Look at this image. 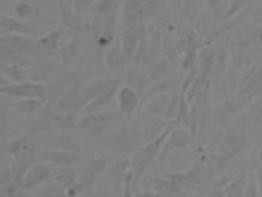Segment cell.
<instances>
[{"instance_id": "8992f818", "label": "cell", "mask_w": 262, "mask_h": 197, "mask_svg": "<svg viewBox=\"0 0 262 197\" xmlns=\"http://www.w3.org/2000/svg\"><path fill=\"white\" fill-rule=\"evenodd\" d=\"M194 142V134L184 125H177L173 127V130L170 132V135L167 137L165 145L160 151L159 156V163L160 166L165 165V162L167 160V157L172 155L175 150L178 148H184V147H188V145H193Z\"/></svg>"}, {"instance_id": "5b68a950", "label": "cell", "mask_w": 262, "mask_h": 197, "mask_svg": "<svg viewBox=\"0 0 262 197\" xmlns=\"http://www.w3.org/2000/svg\"><path fill=\"white\" fill-rule=\"evenodd\" d=\"M0 94L9 98H36L48 102V86L40 82H21V83H3Z\"/></svg>"}, {"instance_id": "83f0119b", "label": "cell", "mask_w": 262, "mask_h": 197, "mask_svg": "<svg viewBox=\"0 0 262 197\" xmlns=\"http://www.w3.org/2000/svg\"><path fill=\"white\" fill-rule=\"evenodd\" d=\"M34 197H69V194L62 185H59L54 180H51L40 187H37V191H36Z\"/></svg>"}, {"instance_id": "7402d4cb", "label": "cell", "mask_w": 262, "mask_h": 197, "mask_svg": "<svg viewBox=\"0 0 262 197\" xmlns=\"http://www.w3.org/2000/svg\"><path fill=\"white\" fill-rule=\"evenodd\" d=\"M46 105V101H41V99L36 98H27V99H19V101H15L11 104H6L3 105L5 110H15V112L21 113L24 116H36L45 108Z\"/></svg>"}, {"instance_id": "e575fe53", "label": "cell", "mask_w": 262, "mask_h": 197, "mask_svg": "<svg viewBox=\"0 0 262 197\" xmlns=\"http://www.w3.org/2000/svg\"><path fill=\"white\" fill-rule=\"evenodd\" d=\"M250 117H252L255 126L262 127V94L255 99V102L250 108Z\"/></svg>"}, {"instance_id": "d6986e66", "label": "cell", "mask_w": 262, "mask_h": 197, "mask_svg": "<svg viewBox=\"0 0 262 197\" xmlns=\"http://www.w3.org/2000/svg\"><path fill=\"white\" fill-rule=\"evenodd\" d=\"M170 99H172V92L162 94V95L150 98L147 105H145V108H142V117H151V116L166 117L167 112H169Z\"/></svg>"}, {"instance_id": "e0dca14e", "label": "cell", "mask_w": 262, "mask_h": 197, "mask_svg": "<svg viewBox=\"0 0 262 197\" xmlns=\"http://www.w3.org/2000/svg\"><path fill=\"white\" fill-rule=\"evenodd\" d=\"M124 82H126V86H130L132 89H135L141 97H145V94L151 84L147 73H145V69L135 67V65H129L126 69Z\"/></svg>"}, {"instance_id": "2e32d148", "label": "cell", "mask_w": 262, "mask_h": 197, "mask_svg": "<svg viewBox=\"0 0 262 197\" xmlns=\"http://www.w3.org/2000/svg\"><path fill=\"white\" fill-rule=\"evenodd\" d=\"M67 31H69V30L66 27L58 26V27L54 28L52 31H49V33H46V34H43L41 37H39V39H37V46H39L41 54L48 56L55 55L56 51L62 46V45H61V40H62V37L66 36Z\"/></svg>"}, {"instance_id": "cb8c5ba5", "label": "cell", "mask_w": 262, "mask_h": 197, "mask_svg": "<svg viewBox=\"0 0 262 197\" xmlns=\"http://www.w3.org/2000/svg\"><path fill=\"white\" fill-rule=\"evenodd\" d=\"M145 73L151 83L162 82L169 76V59L167 58H152L145 67Z\"/></svg>"}, {"instance_id": "ba28073f", "label": "cell", "mask_w": 262, "mask_h": 197, "mask_svg": "<svg viewBox=\"0 0 262 197\" xmlns=\"http://www.w3.org/2000/svg\"><path fill=\"white\" fill-rule=\"evenodd\" d=\"M39 159L43 163L49 165L51 168H67L76 166L84 162L83 156L77 155L70 150H43L39 151Z\"/></svg>"}, {"instance_id": "5bb4252c", "label": "cell", "mask_w": 262, "mask_h": 197, "mask_svg": "<svg viewBox=\"0 0 262 197\" xmlns=\"http://www.w3.org/2000/svg\"><path fill=\"white\" fill-rule=\"evenodd\" d=\"M52 170H54V168H51L46 163H36L26 173L23 184H21V188L23 190H33V188H37L45 183L51 181L52 180Z\"/></svg>"}, {"instance_id": "1f68e13d", "label": "cell", "mask_w": 262, "mask_h": 197, "mask_svg": "<svg viewBox=\"0 0 262 197\" xmlns=\"http://www.w3.org/2000/svg\"><path fill=\"white\" fill-rule=\"evenodd\" d=\"M245 183L246 181V172L240 173L233 183H230L225 188V197H245Z\"/></svg>"}, {"instance_id": "ffe728a7", "label": "cell", "mask_w": 262, "mask_h": 197, "mask_svg": "<svg viewBox=\"0 0 262 197\" xmlns=\"http://www.w3.org/2000/svg\"><path fill=\"white\" fill-rule=\"evenodd\" d=\"M104 54H105L104 55L105 65L113 73H122V71H126V69L129 67V64H127V61L123 55L120 43H114Z\"/></svg>"}, {"instance_id": "52a82bcc", "label": "cell", "mask_w": 262, "mask_h": 197, "mask_svg": "<svg viewBox=\"0 0 262 197\" xmlns=\"http://www.w3.org/2000/svg\"><path fill=\"white\" fill-rule=\"evenodd\" d=\"M145 0H122L119 8L120 27L141 26L145 21Z\"/></svg>"}, {"instance_id": "836d02e7", "label": "cell", "mask_w": 262, "mask_h": 197, "mask_svg": "<svg viewBox=\"0 0 262 197\" xmlns=\"http://www.w3.org/2000/svg\"><path fill=\"white\" fill-rule=\"evenodd\" d=\"M197 59H199V51H185L181 58V69L184 71H191L197 67Z\"/></svg>"}, {"instance_id": "44dd1931", "label": "cell", "mask_w": 262, "mask_h": 197, "mask_svg": "<svg viewBox=\"0 0 262 197\" xmlns=\"http://www.w3.org/2000/svg\"><path fill=\"white\" fill-rule=\"evenodd\" d=\"M0 27H2V31L12 33V34H19V36H31V34H34V28L31 27L30 24H27L26 21L18 19L14 15H2Z\"/></svg>"}, {"instance_id": "277c9868", "label": "cell", "mask_w": 262, "mask_h": 197, "mask_svg": "<svg viewBox=\"0 0 262 197\" xmlns=\"http://www.w3.org/2000/svg\"><path fill=\"white\" fill-rule=\"evenodd\" d=\"M111 151H119V153H130L135 148H141L145 144L144 130H139L137 126H126L122 129H117L110 138Z\"/></svg>"}, {"instance_id": "3957f363", "label": "cell", "mask_w": 262, "mask_h": 197, "mask_svg": "<svg viewBox=\"0 0 262 197\" xmlns=\"http://www.w3.org/2000/svg\"><path fill=\"white\" fill-rule=\"evenodd\" d=\"M122 114L113 112H94L82 114L77 123V129H80L88 137H98L105 134L113 123L119 122Z\"/></svg>"}, {"instance_id": "8fae6325", "label": "cell", "mask_w": 262, "mask_h": 197, "mask_svg": "<svg viewBox=\"0 0 262 197\" xmlns=\"http://www.w3.org/2000/svg\"><path fill=\"white\" fill-rule=\"evenodd\" d=\"M144 28H145L144 24L134 26V27H122V31H120V46H122L123 55L129 65L132 64V59H134L135 52L138 49L139 39H141V34H142Z\"/></svg>"}, {"instance_id": "9c48e42d", "label": "cell", "mask_w": 262, "mask_h": 197, "mask_svg": "<svg viewBox=\"0 0 262 197\" xmlns=\"http://www.w3.org/2000/svg\"><path fill=\"white\" fill-rule=\"evenodd\" d=\"M58 12H59V26L66 27L70 33L79 34L84 28V18L77 9L67 0H58Z\"/></svg>"}, {"instance_id": "484cf974", "label": "cell", "mask_w": 262, "mask_h": 197, "mask_svg": "<svg viewBox=\"0 0 262 197\" xmlns=\"http://www.w3.org/2000/svg\"><path fill=\"white\" fill-rule=\"evenodd\" d=\"M52 180L62 185L66 190L73 187L74 184H77L76 180V169L73 166H67V168H54L52 170Z\"/></svg>"}, {"instance_id": "6da1fadb", "label": "cell", "mask_w": 262, "mask_h": 197, "mask_svg": "<svg viewBox=\"0 0 262 197\" xmlns=\"http://www.w3.org/2000/svg\"><path fill=\"white\" fill-rule=\"evenodd\" d=\"M178 125V120H172L170 125L166 127L165 130L151 142L144 144L141 148L137 150V153L130 159V169L134 172V181L135 185L141 181V178H144V173L148 170L152 163L156 162V159H159L160 151L165 145L167 137L170 135V132L173 130V127Z\"/></svg>"}, {"instance_id": "ab89813d", "label": "cell", "mask_w": 262, "mask_h": 197, "mask_svg": "<svg viewBox=\"0 0 262 197\" xmlns=\"http://www.w3.org/2000/svg\"><path fill=\"white\" fill-rule=\"evenodd\" d=\"M119 2H122V0H119Z\"/></svg>"}, {"instance_id": "ac0fdd59", "label": "cell", "mask_w": 262, "mask_h": 197, "mask_svg": "<svg viewBox=\"0 0 262 197\" xmlns=\"http://www.w3.org/2000/svg\"><path fill=\"white\" fill-rule=\"evenodd\" d=\"M80 49H82V37H80V34H73L67 42L62 43V46L56 51V54L52 58L58 64L69 65L77 58Z\"/></svg>"}, {"instance_id": "f35d334b", "label": "cell", "mask_w": 262, "mask_h": 197, "mask_svg": "<svg viewBox=\"0 0 262 197\" xmlns=\"http://www.w3.org/2000/svg\"><path fill=\"white\" fill-rule=\"evenodd\" d=\"M14 3H21V2H30V3H36V0H12Z\"/></svg>"}, {"instance_id": "74e56055", "label": "cell", "mask_w": 262, "mask_h": 197, "mask_svg": "<svg viewBox=\"0 0 262 197\" xmlns=\"http://www.w3.org/2000/svg\"><path fill=\"white\" fill-rule=\"evenodd\" d=\"M165 194L163 193H159V191H154V190H151V191H147V193H138L137 194V197H163Z\"/></svg>"}, {"instance_id": "603a6c76", "label": "cell", "mask_w": 262, "mask_h": 197, "mask_svg": "<svg viewBox=\"0 0 262 197\" xmlns=\"http://www.w3.org/2000/svg\"><path fill=\"white\" fill-rule=\"evenodd\" d=\"M172 120H167L166 117L160 116H151V117H144V137H145V144L156 140L166 127L170 125Z\"/></svg>"}, {"instance_id": "f1b7e54d", "label": "cell", "mask_w": 262, "mask_h": 197, "mask_svg": "<svg viewBox=\"0 0 262 197\" xmlns=\"http://www.w3.org/2000/svg\"><path fill=\"white\" fill-rule=\"evenodd\" d=\"M37 14H39V8L36 3L21 2V3H14V6H12V15L16 16L18 19H23V21H26V19Z\"/></svg>"}, {"instance_id": "30bf717a", "label": "cell", "mask_w": 262, "mask_h": 197, "mask_svg": "<svg viewBox=\"0 0 262 197\" xmlns=\"http://www.w3.org/2000/svg\"><path fill=\"white\" fill-rule=\"evenodd\" d=\"M242 150H243L242 135L237 132H231V134L225 135L221 144L218 145V151H216V156L213 157V160L218 163L220 168H222L225 163H228L231 159H234Z\"/></svg>"}, {"instance_id": "d590c367", "label": "cell", "mask_w": 262, "mask_h": 197, "mask_svg": "<svg viewBox=\"0 0 262 197\" xmlns=\"http://www.w3.org/2000/svg\"><path fill=\"white\" fill-rule=\"evenodd\" d=\"M205 2H206L207 9L213 16V21L216 23V19L220 18V11H221V0H205Z\"/></svg>"}, {"instance_id": "4316f807", "label": "cell", "mask_w": 262, "mask_h": 197, "mask_svg": "<svg viewBox=\"0 0 262 197\" xmlns=\"http://www.w3.org/2000/svg\"><path fill=\"white\" fill-rule=\"evenodd\" d=\"M28 142H30V137L28 135H26V134L24 135H19V137H16L12 141H9L3 147V155L12 156V157L23 155L24 151H27L28 148H30Z\"/></svg>"}, {"instance_id": "4dcf8cb0", "label": "cell", "mask_w": 262, "mask_h": 197, "mask_svg": "<svg viewBox=\"0 0 262 197\" xmlns=\"http://www.w3.org/2000/svg\"><path fill=\"white\" fill-rule=\"evenodd\" d=\"M114 43H116V33L113 27L102 28L97 34V48L101 52H105Z\"/></svg>"}, {"instance_id": "8d00e7d4", "label": "cell", "mask_w": 262, "mask_h": 197, "mask_svg": "<svg viewBox=\"0 0 262 197\" xmlns=\"http://www.w3.org/2000/svg\"><path fill=\"white\" fill-rule=\"evenodd\" d=\"M245 197H259L258 196V188H256V184H255V180L250 177L248 180V188L245 191Z\"/></svg>"}, {"instance_id": "f546056e", "label": "cell", "mask_w": 262, "mask_h": 197, "mask_svg": "<svg viewBox=\"0 0 262 197\" xmlns=\"http://www.w3.org/2000/svg\"><path fill=\"white\" fill-rule=\"evenodd\" d=\"M177 89L175 82L170 80L169 77L162 80V82H156V83L150 84L147 94H145V99H150L152 97H157V95H162V94H169V92H173Z\"/></svg>"}, {"instance_id": "d6a6232c", "label": "cell", "mask_w": 262, "mask_h": 197, "mask_svg": "<svg viewBox=\"0 0 262 197\" xmlns=\"http://www.w3.org/2000/svg\"><path fill=\"white\" fill-rule=\"evenodd\" d=\"M250 3V0H231L230 2V5H228V8L225 9V14H224V19H231V18H234L237 15L240 14L243 9H246L248 8V5Z\"/></svg>"}, {"instance_id": "7a4b0ae2", "label": "cell", "mask_w": 262, "mask_h": 197, "mask_svg": "<svg viewBox=\"0 0 262 197\" xmlns=\"http://www.w3.org/2000/svg\"><path fill=\"white\" fill-rule=\"evenodd\" d=\"M0 55L2 61H9L16 58H43L37 40L30 36H19L2 31L0 33Z\"/></svg>"}, {"instance_id": "7c38bea8", "label": "cell", "mask_w": 262, "mask_h": 197, "mask_svg": "<svg viewBox=\"0 0 262 197\" xmlns=\"http://www.w3.org/2000/svg\"><path fill=\"white\" fill-rule=\"evenodd\" d=\"M110 156H104V157H95V159H91L84 163V169H83V178L80 181V185L83 187V190H89L95 181H97L98 175L105 170L111 165Z\"/></svg>"}, {"instance_id": "4fadbf2b", "label": "cell", "mask_w": 262, "mask_h": 197, "mask_svg": "<svg viewBox=\"0 0 262 197\" xmlns=\"http://www.w3.org/2000/svg\"><path fill=\"white\" fill-rule=\"evenodd\" d=\"M139 95L135 89L130 86H123L117 92V101H119V113L126 120H130L139 107Z\"/></svg>"}, {"instance_id": "9a60e30c", "label": "cell", "mask_w": 262, "mask_h": 197, "mask_svg": "<svg viewBox=\"0 0 262 197\" xmlns=\"http://www.w3.org/2000/svg\"><path fill=\"white\" fill-rule=\"evenodd\" d=\"M114 84H120V77H108V79H95L91 80L86 84H83L82 87V97L86 102V105L89 102H92L94 99H97L99 95H102L105 91H108L111 86ZM84 105V107H86Z\"/></svg>"}, {"instance_id": "d4e9b609", "label": "cell", "mask_w": 262, "mask_h": 197, "mask_svg": "<svg viewBox=\"0 0 262 197\" xmlns=\"http://www.w3.org/2000/svg\"><path fill=\"white\" fill-rule=\"evenodd\" d=\"M120 84H114L111 86L108 91H105L102 95H99L97 99H94L92 102H89L84 108H83L82 114H88V113H94V112H101L105 105H108L111 102V99L114 97H117V92H119V87Z\"/></svg>"}]
</instances>
